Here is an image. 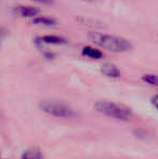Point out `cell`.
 I'll list each match as a JSON object with an SVG mask.
<instances>
[{
    "mask_svg": "<svg viewBox=\"0 0 158 159\" xmlns=\"http://www.w3.org/2000/svg\"><path fill=\"white\" fill-rule=\"evenodd\" d=\"M88 37L94 44L110 51V52L124 53L130 51L132 48V44L128 39L118 37V36L110 35V34L91 32L89 33Z\"/></svg>",
    "mask_w": 158,
    "mask_h": 159,
    "instance_id": "cell-1",
    "label": "cell"
},
{
    "mask_svg": "<svg viewBox=\"0 0 158 159\" xmlns=\"http://www.w3.org/2000/svg\"><path fill=\"white\" fill-rule=\"evenodd\" d=\"M94 107L99 113H102L115 119L128 121L134 117L132 111L129 107L114 102H97L95 103Z\"/></svg>",
    "mask_w": 158,
    "mask_h": 159,
    "instance_id": "cell-2",
    "label": "cell"
},
{
    "mask_svg": "<svg viewBox=\"0 0 158 159\" xmlns=\"http://www.w3.org/2000/svg\"><path fill=\"white\" fill-rule=\"evenodd\" d=\"M40 108L47 114L60 118H74L77 114L70 106L57 101H44L40 104Z\"/></svg>",
    "mask_w": 158,
    "mask_h": 159,
    "instance_id": "cell-3",
    "label": "cell"
},
{
    "mask_svg": "<svg viewBox=\"0 0 158 159\" xmlns=\"http://www.w3.org/2000/svg\"><path fill=\"white\" fill-rule=\"evenodd\" d=\"M14 12L22 17H36L39 14V9L29 6H19L14 9Z\"/></svg>",
    "mask_w": 158,
    "mask_h": 159,
    "instance_id": "cell-4",
    "label": "cell"
},
{
    "mask_svg": "<svg viewBox=\"0 0 158 159\" xmlns=\"http://www.w3.org/2000/svg\"><path fill=\"white\" fill-rule=\"evenodd\" d=\"M101 73L103 75L107 76L111 78H119L120 77V70L116 65L112 63H105L101 66Z\"/></svg>",
    "mask_w": 158,
    "mask_h": 159,
    "instance_id": "cell-5",
    "label": "cell"
},
{
    "mask_svg": "<svg viewBox=\"0 0 158 159\" xmlns=\"http://www.w3.org/2000/svg\"><path fill=\"white\" fill-rule=\"evenodd\" d=\"M38 41L42 42V43H47V44H64V43H66L65 38L60 37V36H54V35H47V36L39 37Z\"/></svg>",
    "mask_w": 158,
    "mask_h": 159,
    "instance_id": "cell-6",
    "label": "cell"
},
{
    "mask_svg": "<svg viewBox=\"0 0 158 159\" xmlns=\"http://www.w3.org/2000/svg\"><path fill=\"white\" fill-rule=\"evenodd\" d=\"M33 23L35 25L40 26H47V27H51V26L56 25V20L52 19V17H47V16H36L33 19Z\"/></svg>",
    "mask_w": 158,
    "mask_h": 159,
    "instance_id": "cell-7",
    "label": "cell"
},
{
    "mask_svg": "<svg viewBox=\"0 0 158 159\" xmlns=\"http://www.w3.org/2000/svg\"><path fill=\"white\" fill-rule=\"evenodd\" d=\"M82 54L87 57H90V59H101L103 57V53L101 52V50L99 49H95V48H91V47H84L82 49Z\"/></svg>",
    "mask_w": 158,
    "mask_h": 159,
    "instance_id": "cell-8",
    "label": "cell"
},
{
    "mask_svg": "<svg viewBox=\"0 0 158 159\" xmlns=\"http://www.w3.org/2000/svg\"><path fill=\"white\" fill-rule=\"evenodd\" d=\"M22 159H43V156L39 148L33 147V148H28L22 155Z\"/></svg>",
    "mask_w": 158,
    "mask_h": 159,
    "instance_id": "cell-9",
    "label": "cell"
},
{
    "mask_svg": "<svg viewBox=\"0 0 158 159\" xmlns=\"http://www.w3.org/2000/svg\"><path fill=\"white\" fill-rule=\"evenodd\" d=\"M133 134L135 135V138L142 141H150L151 139H152L151 132H148L147 130H145V129H141V128L135 129L134 131H133Z\"/></svg>",
    "mask_w": 158,
    "mask_h": 159,
    "instance_id": "cell-10",
    "label": "cell"
},
{
    "mask_svg": "<svg viewBox=\"0 0 158 159\" xmlns=\"http://www.w3.org/2000/svg\"><path fill=\"white\" fill-rule=\"evenodd\" d=\"M143 80L148 84L158 87V75H153V74H147L143 76Z\"/></svg>",
    "mask_w": 158,
    "mask_h": 159,
    "instance_id": "cell-11",
    "label": "cell"
},
{
    "mask_svg": "<svg viewBox=\"0 0 158 159\" xmlns=\"http://www.w3.org/2000/svg\"><path fill=\"white\" fill-rule=\"evenodd\" d=\"M35 2H38V3H42V4H50L52 3V0H33Z\"/></svg>",
    "mask_w": 158,
    "mask_h": 159,
    "instance_id": "cell-12",
    "label": "cell"
},
{
    "mask_svg": "<svg viewBox=\"0 0 158 159\" xmlns=\"http://www.w3.org/2000/svg\"><path fill=\"white\" fill-rule=\"evenodd\" d=\"M152 104L158 109V95H155L154 98H152Z\"/></svg>",
    "mask_w": 158,
    "mask_h": 159,
    "instance_id": "cell-13",
    "label": "cell"
},
{
    "mask_svg": "<svg viewBox=\"0 0 158 159\" xmlns=\"http://www.w3.org/2000/svg\"><path fill=\"white\" fill-rule=\"evenodd\" d=\"M81 1H93V0H81Z\"/></svg>",
    "mask_w": 158,
    "mask_h": 159,
    "instance_id": "cell-14",
    "label": "cell"
},
{
    "mask_svg": "<svg viewBox=\"0 0 158 159\" xmlns=\"http://www.w3.org/2000/svg\"><path fill=\"white\" fill-rule=\"evenodd\" d=\"M0 39H1V30H0Z\"/></svg>",
    "mask_w": 158,
    "mask_h": 159,
    "instance_id": "cell-15",
    "label": "cell"
},
{
    "mask_svg": "<svg viewBox=\"0 0 158 159\" xmlns=\"http://www.w3.org/2000/svg\"><path fill=\"white\" fill-rule=\"evenodd\" d=\"M4 159H8V158H4Z\"/></svg>",
    "mask_w": 158,
    "mask_h": 159,
    "instance_id": "cell-16",
    "label": "cell"
}]
</instances>
